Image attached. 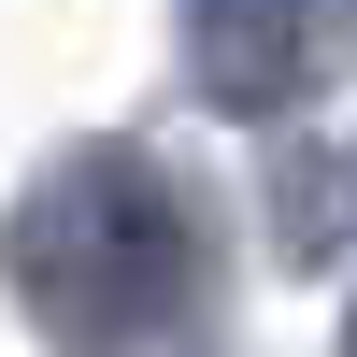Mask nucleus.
<instances>
[{
	"label": "nucleus",
	"mask_w": 357,
	"mask_h": 357,
	"mask_svg": "<svg viewBox=\"0 0 357 357\" xmlns=\"http://www.w3.org/2000/svg\"><path fill=\"white\" fill-rule=\"evenodd\" d=\"M186 72L215 114H301L357 72V0H186Z\"/></svg>",
	"instance_id": "nucleus-2"
},
{
	"label": "nucleus",
	"mask_w": 357,
	"mask_h": 357,
	"mask_svg": "<svg viewBox=\"0 0 357 357\" xmlns=\"http://www.w3.org/2000/svg\"><path fill=\"white\" fill-rule=\"evenodd\" d=\"M0 272L43 314V343L143 357L200 301V229H186V200H172V172L143 158V143H72V158L29 172L15 229H0Z\"/></svg>",
	"instance_id": "nucleus-1"
},
{
	"label": "nucleus",
	"mask_w": 357,
	"mask_h": 357,
	"mask_svg": "<svg viewBox=\"0 0 357 357\" xmlns=\"http://www.w3.org/2000/svg\"><path fill=\"white\" fill-rule=\"evenodd\" d=\"M343 357H357V329H343Z\"/></svg>",
	"instance_id": "nucleus-4"
},
{
	"label": "nucleus",
	"mask_w": 357,
	"mask_h": 357,
	"mask_svg": "<svg viewBox=\"0 0 357 357\" xmlns=\"http://www.w3.org/2000/svg\"><path fill=\"white\" fill-rule=\"evenodd\" d=\"M343 215H357V158H301L286 172V257H329Z\"/></svg>",
	"instance_id": "nucleus-3"
}]
</instances>
